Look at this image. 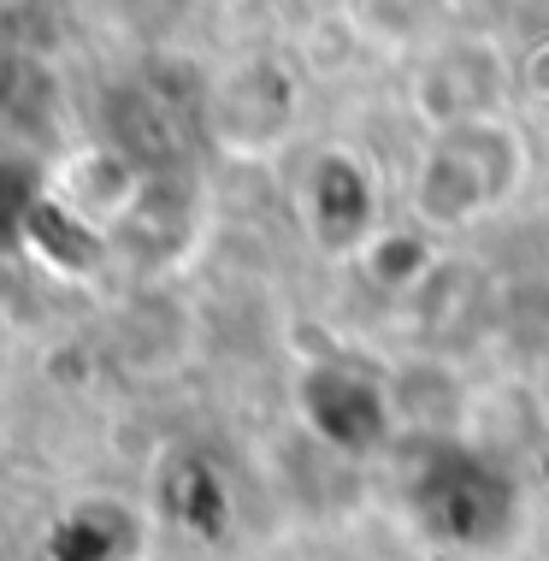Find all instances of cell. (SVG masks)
I'll return each instance as SVG.
<instances>
[{"label":"cell","mask_w":549,"mask_h":561,"mask_svg":"<svg viewBox=\"0 0 549 561\" xmlns=\"http://www.w3.org/2000/svg\"><path fill=\"white\" fill-rule=\"evenodd\" d=\"M165 496H178V520L190 526V533H219L225 526V479L213 473L207 461H178V473L165 479Z\"/></svg>","instance_id":"9"},{"label":"cell","mask_w":549,"mask_h":561,"mask_svg":"<svg viewBox=\"0 0 549 561\" xmlns=\"http://www.w3.org/2000/svg\"><path fill=\"white\" fill-rule=\"evenodd\" d=\"M502 95H508V66L491 42H455L420 71V113L432 130L491 118L502 113Z\"/></svg>","instance_id":"6"},{"label":"cell","mask_w":549,"mask_h":561,"mask_svg":"<svg viewBox=\"0 0 549 561\" xmlns=\"http://www.w3.org/2000/svg\"><path fill=\"white\" fill-rule=\"evenodd\" d=\"M538 397H544V414H549V360H544V378H538Z\"/></svg>","instance_id":"12"},{"label":"cell","mask_w":549,"mask_h":561,"mask_svg":"<svg viewBox=\"0 0 549 561\" xmlns=\"http://www.w3.org/2000/svg\"><path fill=\"white\" fill-rule=\"evenodd\" d=\"M118 538H125V526H118V514L106 508H78L66 520V538H54L59 561H106L118 550Z\"/></svg>","instance_id":"10"},{"label":"cell","mask_w":549,"mask_h":561,"mask_svg":"<svg viewBox=\"0 0 549 561\" xmlns=\"http://www.w3.org/2000/svg\"><path fill=\"white\" fill-rule=\"evenodd\" d=\"M66 214L83 225H113L136 207V165L118 148H89L66 172Z\"/></svg>","instance_id":"7"},{"label":"cell","mask_w":549,"mask_h":561,"mask_svg":"<svg viewBox=\"0 0 549 561\" xmlns=\"http://www.w3.org/2000/svg\"><path fill=\"white\" fill-rule=\"evenodd\" d=\"M30 214H36V202H30V190L12 178V165H0V242L24 237L30 231Z\"/></svg>","instance_id":"11"},{"label":"cell","mask_w":549,"mask_h":561,"mask_svg":"<svg viewBox=\"0 0 549 561\" xmlns=\"http://www.w3.org/2000/svg\"><path fill=\"white\" fill-rule=\"evenodd\" d=\"M521 178H526L521 130L502 113L467 118V125L432 130V142L414 165V184H408V207H414V225H425L432 237L467 231L484 214H496L521 190Z\"/></svg>","instance_id":"1"},{"label":"cell","mask_w":549,"mask_h":561,"mask_svg":"<svg viewBox=\"0 0 549 561\" xmlns=\"http://www.w3.org/2000/svg\"><path fill=\"white\" fill-rule=\"evenodd\" d=\"M296 402H301V426L331 455H378L402 432L390 385L361 373V367H348V360H319V367H308Z\"/></svg>","instance_id":"3"},{"label":"cell","mask_w":549,"mask_h":561,"mask_svg":"<svg viewBox=\"0 0 549 561\" xmlns=\"http://www.w3.org/2000/svg\"><path fill=\"white\" fill-rule=\"evenodd\" d=\"M301 219L325 254H361L366 237L378 231V184L366 160L348 148L313 154L308 178H301Z\"/></svg>","instance_id":"4"},{"label":"cell","mask_w":549,"mask_h":561,"mask_svg":"<svg viewBox=\"0 0 549 561\" xmlns=\"http://www.w3.org/2000/svg\"><path fill=\"white\" fill-rule=\"evenodd\" d=\"M355 261L385 296H414L420 284L437 272L444 254H437V237L425 231V225H378Z\"/></svg>","instance_id":"8"},{"label":"cell","mask_w":549,"mask_h":561,"mask_svg":"<svg viewBox=\"0 0 549 561\" xmlns=\"http://www.w3.org/2000/svg\"><path fill=\"white\" fill-rule=\"evenodd\" d=\"M213 136L237 154H266L272 142L289 130L296 118V89L278 66L266 59H249V66H231L219 83H213Z\"/></svg>","instance_id":"5"},{"label":"cell","mask_w":549,"mask_h":561,"mask_svg":"<svg viewBox=\"0 0 549 561\" xmlns=\"http://www.w3.org/2000/svg\"><path fill=\"white\" fill-rule=\"evenodd\" d=\"M408 508L420 514L425 533L455 550H491L514 526V484L479 449L437 437L432 449H420L414 473H408Z\"/></svg>","instance_id":"2"}]
</instances>
